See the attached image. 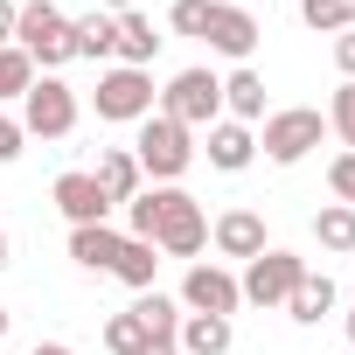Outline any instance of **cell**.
<instances>
[{
  "label": "cell",
  "instance_id": "10",
  "mask_svg": "<svg viewBox=\"0 0 355 355\" xmlns=\"http://www.w3.org/2000/svg\"><path fill=\"white\" fill-rule=\"evenodd\" d=\"M244 306V293H237V272H223V265H209V258H196L189 265V279H182V313H237Z\"/></svg>",
  "mask_w": 355,
  "mask_h": 355
},
{
  "label": "cell",
  "instance_id": "29",
  "mask_svg": "<svg viewBox=\"0 0 355 355\" xmlns=\"http://www.w3.org/2000/svg\"><path fill=\"white\" fill-rule=\"evenodd\" d=\"M327 189H334V202L355 209V153H334V160H327Z\"/></svg>",
  "mask_w": 355,
  "mask_h": 355
},
{
  "label": "cell",
  "instance_id": "39",
  "mask_svg": "<svg viewBox=\"0 0 355 355\" xmlns=\"http://www.w3.org/2000/svg\"><path fill=\"white\" fill-rule=\"evenodd\" d=\"M56 8H63V0H56Z\"/></svg>",
  "mask_w": 355,
  "mask_h": 355
},
{
  "label": "cell",
  "instance_id": "32",
  "mask_svg": "<svg viewBox=\"0 0 355 355\" xmlns=\"http://www.w3.org/2000/svg\"><path fill=\"white\" fill-rule=\"evenodd\" d=\"M15 15H21V0H0V49L15 42Z\"/></svg>",
  "mask_w": 355,
  "mask_h": 355
},
{
  "label": "cell",
  "instance_id": "37",
  "mask_svg": "<svg viewBox=\"0 0 355 355\" xmlns=\"http://www.w3.org/2000/svg\"><path fill=\"white\" fill-rule=\"evenodd\" d=\"M8 327H15V313H8V306H0V341H8Z\"/></svg>",
  "mask_w": 355,
  "mask_h": 355
},
{
  "label": "cell",
  "instance_id": "34",
  "mask_svg": "<svg viewBox=\"0 0 355 355\" xmlns=\"http://www.w3.org/2000/svg\"><path fill=\"white\" fill-rule=\"evenodd\" d=\"M28 355H77V348H70V341H35Z\"/></svg>",
  "mask_w": 355,
  "mask_h": 355
},
{
  "label": "cell",
  "instance_id": "3",
  "mask_svg": "<svg viewBox=\"0 0 355 355\" xmlns=\"http://www.w3.org/2000/svg\"><path fill=\"white\" fill-rule=\"evenodd\" d=\"M320 139H327V112H313V105H286V112H265L258 153H265L272 167H300Z\"/></svg>",
  "mask_w": 355,
  "mask_h": 355
},
{
  "label": "cell",
  "instance_id": "20",
  "mask_svg": "<svg viewBox=\"0 0 355 355\" xmlns=\"http://www.w3.org/2000/svg\"><path fill=\"white\" fill-rule=\"evenodd\" d=\"M153 272H160V251H153L146 237H125L119 258H112V279L132 286V293H153Z\"/></svg>",
  "mask_w": 355,
  "mask_h": 355
},
{
  "label": "cell",
  "instance_id": "5",
  "mask_svg": "<svg viewBox=\"0 0 355 355\" xmlns=\"http://www.w3.org/2000/svg\"><path fill=\"white\" fill-rule=\"evenodd\" d=\"M153 70H132V63H112V70H98V91H91V105H98V119H112V125H139L146 112H153Z\"/></svg>",
  "mask_w": 355,
  "mask_h": 355
},
{
  "label": "cell",
  "instance_id": "13",
  "mask_svg": "<svg viewBox=\"0 0 355 355\" xmlns=\"http://www.w3.org/2000/svg\"><path fill=\"white\" fill-rule=\"evenodd\" d=\"M91 182H98V189H105V202L119 209V202H132V196L146 189V174H139L132 146H105V153H98V167H91Z\"/></svg>",
  "mask_w": 355,
  "mask_h": 355
},
{
  "label": "cell",
  "instance_id": "36",
  "mask_svg": "<svg viewBox=\"0 0 355 355\" xmlns=\"http://www.w3.org/2000/svg\"><path fill=\"white\" fill-rule=\"evenodd\" d=\"M15 265V244H8V230H0V272H8Z\"/></svg>",
  "mask_w": 355,
  "mask_h": 355
},
{
  "label": "cell",
  "instance_id": "8",
  "mask_svg": "<svg viewBox=\"0 0 355 355\" xmlns=\"http://www.w3.org/2000/svg\"><path fill=\"white\" fill-rule=\"evenodd\" d=\"M300 279H306V258H300V251H279V244H272V251H258V258L244 265L237 293H244L251 306H286Z\"/></svg>",
  "mask_w": 355,
  "mask_h": 355
},
{
  "label": "cell",
  "instance_id": "15",
  "mask_svg": "<svg viewBox=\"0 0 355 355\" xmlns=\"http://www.w3.org/2000/svg\"><path fill=\"white\" fill-rule=\"evenodd\" d=\"M70 49H77L84 63H105V56H119V15H105V8H91V15H70Z\"/></svg>",
  "mask_w": 355,
  "mask_h": 355
},
{
  "label": "cell",
  "instance_id": "9",
  "mask_svg": "<svg viewBox=\"0 0 355 355\" xmlns=\"http://www.w3.org/2000/svg\"><path fill=\"white\" fill-rule=\"evenodd\" d=\"M202 42H209L216 56H230V63H251V49L265 42V28H258L251 8H237V0H209V28H202Z\"/></svg>",
  "mask_w": 355,
  "mask_h": 355
},
{
  "label": "cell",
  "instance_id": "24",
  "mask_svg": "<svg viewBox=\"0 0 355 355\" xmlns=\"http://www.w3.org/2000/svg\"><path fill=\"white\" fill-rule=\"evenodd\" d=\"M132 313H139L146 334H174V327H182V300H167V293H139Z\"/></svg>",
  "mask_w": 355,
  "mask_h": 355
},
{
  "label": "cell",
  "instance_id": "6",
  "mask_svg": "<svg viewBox=\"0 0 355 355\" xmlns=\"http://www.w3.org/2000/svg\"><path fill=\"white\" fill-rule=\"evenodd\" d=\"M160 112L182 119L189 132H196V125H216V119H223V77L202 70V63H196V70H174L167 91H160Z\"/></svg>",
  "mask_w": 355,
  "mask_h": 355
},
{
  "label": "cell",
  "instance_id": "7",
  "mask_svg": "<svg viewBox=\"0 0 355 355\" xmlns=\"http://www.w3.org/2000/svg\"><path fill=\"white\" fill-rule=\"evenodd\" d=\"M77 91L63 84V77H35L28 84V98H21V132L28 139H70L77 132Z\"/></svg>",
  "mask_w": 355,
  "mask_h": 355
},
{
  "label": "cell",
  "instance_id": "16",
  "mask_svg": "<svg viewBox=\"0 0 355 355\" xmlns=\"http://www.w3.org/2000/svg\"><path fill=\"white\" fill-rule=\"evenodd\" d=\"M251 160H258V132H251V125H237V119H216V125H209V167L244 174Z\"/></svg>",
  "mask_w": 355,
  "mask_h": 355
},
{
  "label": "cell",
  "instance_id": "11",
  "mask_svg": "<svg viewBox=\"0 0 355 355\" xmlns=\"http://www.w3.org/2000/svg\"><path fill=\"white\" fill-rule=\"evenodd\" d=\"M49 202L70 216V230H77V223H112V202H105V189L91 182V167H70V174H56Z\"/></svg>",
  "mask_w": 355,
  "mask_h": 355
},
{
  "label": "cell",
  "instance_id": "14",
  "mask_svg": "<svg viewBox=\"0 0 355 355\" xmlns=\"http://www.w3.org/2000/svg\"><path fill=\"white\" fill-rule=\"evenodd\" d=\"M174 341H182V355H230V348H237V327H230L223 313H182Z\"/></svg>",
  "mask_w": 355,
  "mask_h": 355
},
{
  "label": "cell",
  "instance_id": "31",
  "mask_svg": "<svg viewBox=\"0 0 355 355\" xmlns=\"http://www.w3.org/2000/svg\"><path fill=\"white\" fill-rule=\"evenodd\" d=\"M334 70H341V84H355V28L334 35Z\"/></svg>",
  "mask_w": 355,
  "mask_h": 355
},
{
  "label": "cell",
  "instance_id": "26",
  "mask_svg": "<svg viewBox=\"0 0 355 355\" xmlns=\"http://www.w3.org/2000/svg\"><path fill=\"white\" fill-rule=\"evenodd\" d=\"M105 348H112V355H139V348H146V327H139V313H132V306L105 320Z\"/></svg>",
  "mask_w": 355,
  "mask_h": 355
},
{
  "label": "cell",
  "instance_id": "33",
  "mask_svg": "<svg viewBox=\"0 0 355 355\" xmlns=\"http://www.w3.org/2000/svg\"><path fill=\"white\" fill-rule=\"evenodd\" d=\"M139 355H182V341H174V334H146V348Z\"/></svg>",
  "mask_w": 355,
  "mask_h": 355
},
{
  "label": "cell",
  "instance_id": "22",
  "mask_svg": "<svg viewBox=\"0 0 355 355\" xmlns=\"http://www.w3.org/2000/svg\"><path fill=\"white\" fill-rule=\"evenodd\" d=\"M313 237H320V251H355V209L348 202H320L313 209Z\"/></svg>",
  "mask_w": 355,
  "mask_h": 355
},
{
  "label": "cell",
  "instance_id": "4",
  "mask_svg": "<svg viewBox=\"0 0 355 355\" xmlns=\"http://www.w3.org/2000/svg\"><path fill=\"white\" fill-rule=\"evenodd\" d=\"M153 196H160L153 251H167V258H196V251L209 244V216H202V202H196L189 189H153Z\"/></svg>",
  "mask_w": 355,
  "mask_h": 355
},
{
  "label": "cell",
  "instance_id": "17",
  "mask_svg": "<svg viewBox=\"0 0 355 355\" xmlns=\"http://www.w3.org/2000/svg\"><path fill=\"white\" fill-rule=\"evenodd\" d=\"M223 119H237V125L265 119V77H258L251 63H237V70L223 77Z\"/></svg>",
  "mask_w": 355,
  "mask_h": 355
},
{
  "label": "cell",
  "instance_id": "25",
  "mask_svg": "<svg viewBox=\"0 0 355 355\" xmlns=\"http://www.w3.org/2000/svg\"><path fill=\"white\" fill-rule=\"evenodd\" d=\"M28 84H35V63L8 42V49H0V105H8V98H28Z\"/></svg>",
  "mask_w": 355,
  "mask_h": 355
},
{
  "label": "cell",
  "instance_id": "28",
  "mask_svg": "<svg viewBox=\"0 0 355 355\" xmlns=\"http://www.w3.org/2000/svg\"><path fill=\"white\" fill-rule=\"evenodd\" d=\"M167 28L189 35V42H202V28H209V0H174V8H167Z\"/></svg>",
  "mask_w": 355,
  "mask_h": 355
},
{
  "label": "cell",
  "instance_id": "27",
  "mask_svg": "<svg viewBox=\"0 0 355 355\" xmlns=\"http://www.w3.org/2000/svg\"><path fill=\"white\" fill-rule=\"evenodd\" d=\"M327 132L341 139V153H355V84H341L327 98Z\"/></svg>",
  "mask_w": 355,
  "mask_h": 355
},
{
  "label": "cell",
  "instance_id": "18",
  "mask_svg": "<svg viewBox=\"0 0 355 355\" xmlns=\"http://www.w3.org/2000/svg\"><path fill=\"white\" fill-rule=\"evenodd\" d=\"M119 244H125V230H112V223H77V230H70V258H77L84 272H112Z\"/></svg>",
  "mask_w": 355,
  "mask_h": 355
},
{
  "label": "cell",
  "instance_id": "21",
  "mask_svg": "<svg viewBox=\"0 0 355 355\" xmlns=\"http://www.w3.org/2000/svg\"><path fill=\"white\" fill-rule=\"evenodd\" d=\"M334 300H341V293H334V279H327V272H306V279L293 286L286 313H293L300 327H320V313H334Z\"/></svg>",
  "mask_w": 355,
  "mask_h": 355
},
{
  "label": "cell",
  "instance_id": "23",
  "mask_svg": "<svg viewBox=\"0 0 355 355\" xmlns=\"http://www.w3.org/2000/svg\"><path fill=\"white\" fill-rule=\"evenodd\" d=\"M300 21L313 35H348L355 28V0H300Z\"/></svg>",
  "mask_w": 355,
  "mask_h": 355
},
{
  "label": "cell",
  "instance_id": "35",
  "mask_svg": "<svg viewBox=\"0 0 355 355\" xmlns=\"http://www.w3.org/2000/svg\"><path fill=\"white\" fill-rule=\"evenodd\" d=\"M98 8H105V15H132V8H139V0H98Z\"/></svg>",
  "mask_w": 355,
  "mask_h": 355
},
{
  "label": "cell",
  "instance_id": "1",
  "mask_svg": "<svg viewBox=\"0 0 355 355\" xmlns=\"http://www.w3.org/2000/svg\"><path fill=\"white\" fill-rule=\"evenodd\" d=\"M132 160H139V174L153 189H174L196 167V132L182 119H167V112H146L139 119V139H132Z\"/></svg>",
  "mask_w": 355,
  "mask_h": 355
},
{
  "label": "cell",
  "instance_id": "38",
  "mask_svg": "<svg viewBox=\"0 0 355 355\" xmlns=\"http://www.w3.org/2000/svg\"><path fill=\"white\" fill-rule=\"evenodd\" d=\"M341 327H348V341H355V313H348V320H341Z\"/></svg>",
  "mask_w": 355,
  "mask_h": 355
},
{
  "label": "cell",
  "instance_id": "19",
  "mask_svg": "<svg viewBox=\"0 0 355 355\" xmlns=\"http://www.w3.org/2000/svg\"><path fill=\"white\" fill-rule=\"evenodd\" d=\"M160 42L167 35H153V15H119V63H132V70H153V56H160Z\"/></svg>",
  "mask_w": 355,
  "mask_h": 355
},
{
  "label": "cell",
  "instance_id": "30",
  "mask_svg": "<svg viewBox=\"0 0 355 355\" xmlns=\"http://www.w3.org/2000/svg\"><path fill=\"white\" fill-rule=\"evenodd\" d=\"M21 146H28L21 119H8V112H0V167H8V160H21Z\"/></svg>",
  "mask_w": 355,
  "mask_h": 355
},
{
  "label": "cell",
  "instance_id": "2",
  "mask_svg": "<svg viewBox=\"0 0 355 355\" xmlns=\"http://www.w3.org/2000/svg\"><path fill=\"white\" fill-rule=\"evenodd\" d=\"M15 49H21L42 77H56L63 63H77V49H70V15L56 8V0H21V15H15Z\"/></svg>",
  "mask_w": 355,
  "mask_h": 355
},
{
  "label": "cell",
  "instance_id": "12",
  "mask_svg": "<svg viewBox=\"0 0 355 355\" xmlns=\"http://www.w3.org/2000/svg\"><path fill=\"white\" fill-rule=\"evenodd\" d=\"M209 244H216L223 258H244V265H251L258 251H272V244H265V216H258V209H223V216L209 223Z\"/></svg>",
  "mask_w": 355,
  "mask_h": 355
}]
</instances>
